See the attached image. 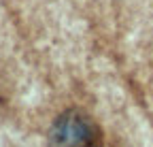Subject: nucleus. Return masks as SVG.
Returning <instances> with one entry per match:
<instances>
[{"mask_svg": "<svg viewBox=\"0 0 153 147\" xmlns=\"http://www.w3.org/2000/svg\"><path fill=\"white\" fill-rule=\"evenodd\" d=\"M100 139V128L89 113L66 109L53 119L47 132V147H98Z\"/></svg>", "mask_w": 153, "mask_h": 147, "instance_id": "1", "label": "nucleus"}]
</instances>
